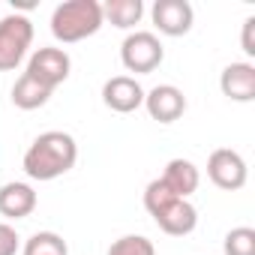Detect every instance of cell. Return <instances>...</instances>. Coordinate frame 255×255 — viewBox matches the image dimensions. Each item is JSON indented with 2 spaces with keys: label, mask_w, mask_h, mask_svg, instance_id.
<instances>
[{
  "label": "cell",
  "mask_w": 255,
  "mask_h": 255,
  "mask_svg": "<svg viewBox=\"0 0 255 255\" xmlns=\"http://www.w3.org/2000/svg\"><path fill=\"white\" fill-rule=\"evenodd\" d=\"M144 87L132 75H114L102 84V102L117 114H132L144 105Z\"/></svg>",
  "instance_id": "8"
},
{
  "label": "cell",
  "mask_w": 255,
  "mask_h": 255,
  "mask_svg": "<svg viewBox=\"0 0 255 255\" xmlns=\"http://www.w3.org/2000/svg\"><path fill=\"white\" fill-rule=\"evenodd\" d=\"M219 90L231 102H252L255 99V66L249 60L228 63L219 75Z\"/></svg>",
  "instance_id": "10"
},
{
  "label": "cell",
  "mask_w": 255,
  "mask_h": 255,
  "mask_svg": "<svg viewBox=\"0 0 255 255\" xmlns=\"http://www.w3.org/2000/svg\"><path fill=\"white\" fill-rule=\"evenodd\" d=\"M150 18L162 36H186L192 30L195 12L189 0H156L150 9Z\"/></svg>",
  "instance_id": "7"
},
{
  "label": "cell",
  "mask_w": 255,
  "mask_h": 255,
  "mask_svg": "<svg viewBox=\"0 0 255 255\" xmlns=\"http://www.w3.org/2000/svg\"><path fill=\"white\" fill-rule=\"evenodd\" d=\"M51 93H54V90L42 87V84H39L36 78H30L27 72H21L18 81L12 84V102H15V108H21V111H36V108H42V105L51 99Z\"/></svg>",
  "instance_id": "14"
},
{
  "label": "cell",
  "mask_w": 255,
  "mask_h": 255,
  "mask_svg": "<svg viewBox=\"0 0 255 255\" xmlns=\"http://www.w3.org/2000/svg\"><path fill=\"white\" fill-rule=\"evenodd\" d=\"M207 177L213 180V186L225 189V192H237L246 186V177H249V168H246V159L231 150V147H219L210 153L207 159Z\"/></svg>",
  "instance_id": "6"
},
{
  "label": "cell",
  "mask_w": 255,
  "mask_h": 255,
  "mask_svg": "<svg viewBox=\"0 0 255 255\" xmlns=\"http://www.w3.org/2000/svg\"><path fill=\"white\" fill-rule=\"evenodd\" d=\"M69 69H72L69 54H66L63 48H51V45L36 48V51L30 54V60H27V75L36 78V81H39L42 87H48V90H57V87L69 78Z\"/></svg>",
  "instance_id": "5"
},
{
  "label": "cell",
  "mask_w": 255,
  "mask_h": 255,
  "mask_svg": "<svg viewBox=\"0 0 255 255\" xmlns=\"http://www.w3.org/2000/svg\"><path fill=\"white\" fill-rule=\"evenodd\" d=\"M39 198H36V189L30 183H6L0 186V216L6 219H27L33 210H36Z\"/></svg>",
  "instance_id": "11"
},
{
  "label": "cell",
  "mask_w": 255,
  "mask_h": 255,
  "mask_svg": "<svg viewBox=\"0 0 255 255\" xmlns=\"http://www.w3.org/2000/svg\"><path fill=\"white\" fill-rule=\"evenodd\" d=\"M30 42H33V21L27 15L12 12L0 18V72L15 69L27 57Z\"/></svg>",
  "instance_id": "3"
},
{
  "label": "cell",
  "mask_w": 255,
  "mask_h": 255,
  "mask_svg": "<svg viewBox=\"0 0 255 255\" xmlns=\"http://www.w3.org/2000/svg\"><path fill=\"white\" fill-rule=\"evenodd\" d=\"M18 246H21L18 231H15L9 222H0V255H15Z\"/></svg>",
  "instance_id": "20"
},
{
  "label": "cell",
  "mask_w": 255,
  "mask_h": 255,
  "mask_svg": "<svg viewBox=\"0 0 255 255\" xmlns=\"http://www.w3.org/2000/svg\"><path fill=\"white\" fill-rule=\"evenodd\" d=\"M177 198H189L195 189H198V183H201V171H198V165L195 162H189V159H171L168 165H165V171H162V177H159Z\"/></svg>",
  "instance_id": "13"
},
{
  "label": "cell",
  "mask_w": 255,
  "mask_h": 255,
  "mask_svg": "<svg viewBox=\"0 0 255 255\" xmlns=\"http://www.w3.org/2000/svg\"><path fill=\"white\" fill-rule=\"evenodd\" d=\"M75 159H78L75 138L69 132L48 129V132H42V135L33 138V144L27 147L21 165H24V174L30 180L48 183V180H57L66 171H72L75 168Z\"/></svg>",
  "instance_id": "1"
},
{
  "label": "cell",
  "mask_w": 255,
  "mask_h": 255,
  "mask_svg": "<svg viewBox=\"0 0 255 255\" xmlns=\"http://www.w3.org/2000/svg\"><path fill=\"white\" fill-rule=\"evenodd\" d=\"M105 255H156V246L144 234H126V237H117Z\"/></svg>",
  "instance_id": "18"
},
{
  "label": "cell",
  "mask_w": 255,
  "mask_h": 255,
  "mask_svg": "<svg viewBox=\"0 0 255 255\" xmlns=\"http://www.w3.org/2000/svg\"><path fill=\"white\" fill-rule=\"evenodd\" d=\"M153 219H156V225H159L165 234H171V237H186V234H192L195 225H198V210L189 204V198H177L174 204H168V207H165L162 213H156Z\"/></svg>",
  "instance_id": "12"
},
{
  "label": "cell",
  "mask_w": 255,
  "mask_h": 255,
  "mask_svg": "<svg viewBox=\"0 0 255 255\" xmlns=\"http://www.w3.org/2000/svg\"><path fill=\"white\" fill-rule=\"evenodd\" d=\"M252 33H255V15H249V18L243 21V36H240V45H243V51H246L249 57L255 54V36H252Z\"/></svg>",
  "instance_id": "21"
},
{
  "label": "cell",
  "mask_w": 255,
  "mask_h": 255,
  "mask_svg": "<svg viewBox=\"0 0 255 255\" xmlns=\"http://www.w3.org/2000/svg\"><path fill=\"white\" fill-rule=\"evenodd\" d=\"M222 252L225 255H255V228L249 225L231 228L222 240Z\"/></svg>",
  "instance_id": "17"
},
{
  "label": "cell",
  "mask_w": 255,
  "mask_h": 255,
  "mask_svg": "<svg viewBox=\"0 0 255 255\" xmlns=\"http://www.w3.org/2000/svg\"><path fill=\"white\" fill-rule=\"evenodd\" d=\"M21 255H69V246H66V240H63L60 234H54V231H36V234L24 243Z\"/></svg>",
  "instance_id": "16"
},
{
  "label": "cell",
  "mask_w": 255,
  "mask_h": 255,
  "mask_svg": "<svg viewBox=\"0 0 255 255\" xmlns=\"http://www.w3.org/2000/svg\"><path fill=\"white\" fill-rule=\"evenodd\" d=\"M102 24L105 18H102L99 0H66V3H60L51 12V33L63 45H72V42H81L99 33Z\"/></svg>",
  "instance_id": "2"
},
{
  "label": "cell",
  "mask_w": 255,
  "mask_h": 255,
  "mask_svg": "<svg viewBox=\"0 0 255 255\" xmlns=\"http://www.w3.org/2000/svg\"><path fill=\"white\" fill-rule=\"evenodd\" d=\"M141 15H144L141 0H108V3H102V18L120 30H132L141 21Z\"/></svg>",
  "instance_id": "15"
},
{
  "label": "cell",
  "mask_w": 255,
  "mask_h": 255,
  "mask_svg": "<svg viewBox=\"0 0 255 255\" xmlns=\"http://www.w3.org/2000/svg\"><path fill=\"white\" fill-rule=\"evenodd\" d=\"M162 60H165V48H162L159 36L150 30H135L120 45V63L135 75H147V72L159 69Z\"/></svg>",
  "instance_id": "4"
},
{
  "label": "cell",
  "mask_w": 255,
  "mask_h": 255,
  "mask_svg": "<svg viewBox=\"0 0 255 255\" xmlns=\"http://www.w3.org/2000/svg\"><path fill=\"white\" fill-rule=\"evenodd\" d=\"M144 108L156 123H174L186 111V96L174 84H156L153 90L144 93Z\"/></svg>",
  "instance_id": "9"
},
{
  "label": "cell",
  "mask_w": 255,
  "mask_h": 255,
  "mask_svg": "<svg viewBox=\"0 0 255 255\" xmlns=\"http://www.w3.org/2000/svg\"><path fill=\"white\" fill-rule=\"evenodd\" d=\"M177 201V195L156 177V180H150L147 183V189H144V207H147V213L150 216H156V213H162L168 204H174Z\"/></svg>",
  "instance_id": "19"
}]
</instances>
